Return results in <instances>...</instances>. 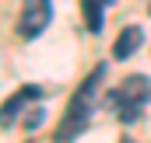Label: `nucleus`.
I'll return each mask as SVG.
<instances>
[{
  "instance_id": "nucleus-4",
  "label": "nucleus",
  "mask_w": 151,
  "mask_h": 143,
  "mask_svg": "<svg viewBox=\"0 0 151 143\" xmlns=\"http://www.w3.org/2000/svg\"><path fill=\"white\" fill-rule=\"evenodd\" d=\"M141 42H144V28L141 25H127L113 42V56L116 59H127V56H134L137 49H141Z\"/></svg>"
},
{
  "instance_id": "nucleus-3",
  "label": "nucleus",
  "mask_w": 151,
  "mask_h": 143,
  "mask_svg": "<svg viewBox=\"0 0 151 143\" xmlns=\"http://www.w3.org/2000/svg\"><path fill=\"white\" fill-rule=\"evenodd\" d=\"M49 21H53V0H25L21 4V18H18V35L35 38L46 32Z\"/></svg>"
},
{
  "instance_id": "nucleus-1",
  "label": "nucleus",
  "mask_w": 151,
  "mask_h": 143,
  "mask_svg": "<svg viewBox=\"0 0 151 143\" xmlns=\"http://www.w3.org/2000/svg\"><path fill=\"white\" fill-rule=\"evenodd\" d=\"M102 77H106V67L99 63L95 70L81 80V87L74 91V98H70V108H67V115H63V122H60V129H56V143H70V140H77V136L88 129V122H91V115H95V108H99Z\"/></svg>"
},
{
  "instance_id": "nucleus-7",
  "label": "nucleus",
  "mask_w": 151,
  "mask_h": 143,
  "mask_svg": "<svg viewBox=\"0 0 151 143\" xmlns=\"http://www.w3.org/2000/svg\"><path fill=\"white\" fill-rule=\"evenodd\" d=\"M106 4H116V0H106Z\"/></svg>"
},
{
  "instance_id": "nucleus-2",
  "label": "nucleus",
  "mask_w": 151,
  "mask_h": 143,
  "mask_svg": "<svg viewBox=\"0 0 151 143\" xmlns=\"http://www.w3.org/2000/svg\"><path fill=\"white\" fill-rule=\"evenodd\" d=\"M148 98H151V80L144 77V73H134V77H127L113 94H109V105L119 108V112H116V115H119V122L134 126V122L141 119L144 105H148Z\"/></svg>"
},
{
  "instance_id": "nucleus-6",
  "label": "nucleus",
  "mask_w": 151,
  "mask_h": 143,
  "mask_svg": "<svg viewBox=\"0 0 151 143\" xmlns=\"http://www.w3.org/2000/svg\"><path fill=\"white\" fill-rule=\"evenodd\" d=\"M81 11H84L88 32H102V25H106V0H81Z\"/></svg>"
},
{
  "instance_id": "nucleus-9",
  "label": "nucleus",
  "mask_w": 151,
  "mask_h": 143,
  "mask_svg": "<svg viewBox=\"0 0 151 143\" xmlns=\"http://www.w3.org/2000/svg\"><path fill=\"white\" fill-rule=\"evenodd\" d=\"M148 11H151V7H148Z\"/></svg>"
},
{
  "instance_id": "nucleus-5",
  "label": "nucleus",
  "mask_w": 151,
  "mask_h": 143,
  "mask_svg": "<svg viewBox=\"0 0 151 143\" xmlns=\"http://www.w3.org/2000/svg\"><path fill=\"white\" fill-rule=\"evenodd\" d=\"M35 98H42V87L39 84H25L14 98H7V105H4V129H11V122L21 115V105L25 101H35Z\"/></svg>"
},
{
  "instance_id": "nucleus-8",
  "label": "nucleus",
  "mask_w": 151,
  "mask_h": 143,
  "mask_svg": "<svg viewBox=\"0 0 151 143\" xmlns=\"http://www.w3.org/2000/svg\"><path fill=\"white\" fill-rule=\"evenodd\" d=\"M123 143H134V140H123Z\"/></svg>"
}]
</instances>
